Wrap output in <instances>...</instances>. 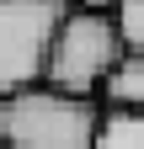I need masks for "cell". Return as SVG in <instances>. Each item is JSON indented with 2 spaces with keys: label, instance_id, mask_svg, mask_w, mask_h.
Returning <instances> with one entry per match:
<instances>
[{
  "label": "cell",
  "instance_id": "1",
  "mask_svg": "<svg viewBox=\"0 0 144 149\" xmlns=\"http://www.w3.org/2000/svg\"><path fill=\"white\" fill-rule=\"evenodd\" d=\"M101 107L32 85L0 101V149H91Z\"/></svg>",
  "mask_w": 144,
  "mask_h": 149
},
{
  "label": "cell",
  "instance_id": "2",
  "mask_svg": "<svg viewBox=\"0 0 144 149\" xmlns=\"http://www.w3.org/2000/svg\"><path fill=\"white\" fill-rule=\"evenodd\" d=\"M117 59H123V43H117V32H112V16L69 11L64 22H59V32H53L43 85L48 91H64V96H80V101H96L107 69H112Z\"/></svg>",
  "mask_w": 144,
  "mask_h": 149
},
{
  "label": "cell",
  "instance_id": "3",
  "mask_svg": "<svg viewBox=\"0 0 144 149\" xmlns=\"http://www.w3.org/2000/svg\"><path fill=\"white\" fill-rule=\"evenodd\" d=\"M64 16V0H0V101L43 85L48 48Z\"/></svg>",
  "mask_w": 144,
  "mask_h": 149
},
{
  "label": "cell",
  "instance_id": "4",
  "mask_svg": "<svg viewBox=\"0 0 144 149\" xmlns=\"http://www.w3.org/2000/svg\"><path fill=\"white\" fill-rule=\"evenodd\" d=\"M96 107H107V112H144V59L123 53L107 69V80L96 91Z\"/></svg>",
  "mask_w": 144,
  "mask_h": 149
},
{
  "label": "cell",
  "instance_id": "5",
  "mask_svg": "<svg viewBox=\"0 0 144 149\" xmlns=\"http://www.w3.org/2000/svg\"><path fill=\"white\" fill-rule=\"evenodd\" d=\"M91 149H144V112H107L101 107Z\"/></svg>",
  "mask_w": 144,
  "mask_h": 149
},
{
  "label": "cell",
  "instance_id": "6",
  "mask_svg": "<svg viewBox=\"0 0 144 149\" xmlns=\"http://www.w3.org/2000/svg\"><path fill=\"white\" fill-rule=\"evenodd\" d=\"M112 32H117L123 53L144 59V0H117L112 6Z\"/></svg>",
  "mask_w": 144,
  "mask_h": 149
},
{
  "label": "cell",
  "instance_id": "7",
  "mask_svg": "<svg viewBox=\"0 0 144 149\" xmlns=\"http://www.w3.org/2000/svg\"><path fill=\"white\" fill-rule=\"evenodd\" d=\"M69 11H91V16H112V6L117 0H64Z\"/></svg>",
  "mask_w": 144,
  "mask_h": 149
}]
</instances>
